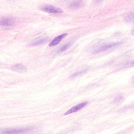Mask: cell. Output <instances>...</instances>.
<instances>
[{
    "label": "cell",
    "mask_w": 134,
    "mask_h": 134,
    "mask_svg": "<svg viewBox=\"0 0 134 134\" xmlns=\"http://www.w3.org/2000/svg\"><path fill=\"white\" fill-rule=\"evenodd\" d=\"M123 97L122 96H119L116 97L115 98V101L116 102H118L121 101L123 99Z\"/></svg>",
    "instance_id": "cell-12"
},
{
    "label": "cell",
    "mask_w": 134,
    "mask_h": 134,
    "mask_svg": "<svg viewBox=\"0 0 134 134\" xmlns=\"http://www.w3.org/2000/svg\"><path fill=\"white\" fill-rule=\"evenodd\" d=\"M120 43L117 42L102 44L95 49L93 51V53H99L105 51L113 47L120 44Z\"/></svg>",
    "instance_id": "cell-3"
},
{
    "label": "cell",
    "mask_w": 134,
    "mask_h": 134,
    "mask_svg": "<svg viewBox=\"0 0 134 134\" xmlns=\"http://www.w3.org/2000/svg\"><path fill=\"white\" fill-rule=\"evenodd\" d=\"M85 70H82V71H80V72H76V73H75L74 74H73L71 76L72 77H74L76 76H77L79 75H80L84 72H85Z\"/></svg>",
    "instance_id": "cell-13"
},
{
    "label": "cell",
    "mask_w": 134,
    "mask_h": 134,
    "mask_svg": "<svg viewBox=\"0 0 134 134\" xmlns=\"http://www.w3.org/2000/svg\"><path fill=\"white\" fill-rule=\"evenodd\" d=\"M48 39L47 37H44L35 41L31 43L32 45H36L42 44L46 42Z\"/></svg>",
    "instance_id": "cell-9"
},
{
    "label": "cell",
    "mask_w": 134,
    "mask_h": 134,
    "mask_svg": "<svg viewBox=\"0 0 134 134\" xmlns=\"http://www.w3.org/2000/svg\"><path fill=\"white\" fill-rule=\"evenodd\" d=\"M71 44L68 43L63 46L58 50V52H61L65 51L68 49L70 46Z\"/></svg>",
    "instance_id": "cell-10"
},
{
    "label": "cell",
    "mask_w": 134,
    "mask_h": 134,
    "mask_svg": "<svg viewBox=\"0 0 134 134\" xmlns=\"http://www.w3.org/2000/svg\"><path fill=\"white\" fill-rule=\"evenodd\" d=\"M133 14L131 13L127 15L125 17V20L126 22H130L133 21Z\"/></svg>",
    "instance_id": "cell-11"
},
{
    "label": "cell",
    "mask_w": 134,
    "mask_h": 134,
    "mask_svg": "<svg viewBox=\"0 0 134 134\" xmlns=\"http://www.w3.org/2000/svg\"><path fill=\"white\" fill-rule=\"evenodd\" d=\"M14 24L13 19L10 18H4L0 19V25L5 26H12Z\"/></svg>",
    "instance_id": "cell-5"
},
{
    "label": "cell",
    "mask_w": 134,
    "mask_h": 134,
    "mask_svg": "<svg viewBox=\"0 0 134 134\" xmlns=\"http://www.w3.org/2000/svg\"><path fill=\"white\" fill-rule=\"evenodd\" d=\"M39 9L41 11L49 13H60L64 12L61 9L49 4H44L40 5Z\"/></svg>",
    "instance_id": "cell-1"
},
{
    "label": "cell",
    "mask_w": 134,
    "mask_h": 134,
    "mask_svg": "<svg viewBox=\"0 0 134 134\" xmlns=\"http://www.w3.org/2000/svg\"><path fill=\"white\" fill-rule=\"evenodd\" d=\"M87 103V102H85L79 103L70 109L65 113L64 115H67L76 112L86 106Z\"/></svg>",
    "instance_id": "cell-4"
},
{
    "label": "cell",
    "mask_w": 134,
    "mask_h": 134,
    "mask_svg": "<svg viewBox=\"0 0 134 134\" xmlns=\"http://www.w3.org/2000/svg\"><path fill=\"white\" fill-rule=\"evenodd\" d=\"M33 128L30 127L18 129H7L1 130L2 133L4 134H18L28 131L33 129Z\"/></svg>",
    "instance_id": "cell-2"
},
{
    "label": "cell",
    "mask_w": 134,
    "mask_h": 134,
    "mask_svg": "<svg viewBox=\"0 0 134 134\" xmlns=\"http://www.w3.org/2000/svg\"><path fill=\"white\" fill-rule=\"evenodd\" d=\"M83 4V3L81 0H74L70 2L69 7L71 8L75 9L79 8Z\"/></svg>",
    "instance_id": "cell-8"
},
{
    "label": "cell",
    "mask_w": 134,
    "mask_h": 134,
    "mask_svg": "<svg viewBox=\"0 0 134 134\" xmlns=\"http://www.w3.org/2000/svg\"><path fill=\"white\" fill-rule=\"evenodd\" d=\"M11 69L13 71L20 72H25L26 70V67L20 64H17L12 66Z\"/></svg>",
    "instance_id": "cell-7"
},
{
    "label": "cell",
    "mask_w": 134,
    "mask_h": 134,
    "mask_svg": "<svg viewBox=\"0 0 134 134\" xmlns=\"http://www.w3.org/2000/svg\"><path fill=\"white\" fill-rule=\"evenodd\" d=\"M67 34V33H64L56 37L49 43V46H52L57 45Z\"/></svg>",
    "instance_id": "cell-6"
}]
</instances>
